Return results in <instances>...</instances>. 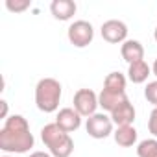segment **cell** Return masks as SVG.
<instances>
[{"mask_svg":"<svg viewBox=\"0 0 157 157\" xmlns=\"http://www.w3.org/2000/svg\"><path fill=\"white\" fill-rule=\"evenodd\" d=\"M35 139L30 124L22 115H11L0 129V150L6 153H26L33 148Z\"/></svg>","mask_w":157,"mask_h":157,"instance_id":"6da1fadb","label":"cell"},{"mask_svg":"<svg viewBox=\"0 0 157 157\" xmlns=\"http://www.w3.org/2000/svg\"><path fill=\"white\" fill-rule=\"evenodd\" d=\"M41 139H43V142L48 148L52 157H70L74 151L72 137L67 131H63L56 122L46 124L41 129Z\"/></svg>","mask_w":157,"mask_h":157,"instance_id":"7a4b0ae2","label":"cell"},{"mask_svg":"<svg viewBox=\"0 0 157 157\" xmlns=\"http://www.w3.org/2000/svg\"><path fill=\"white\" fill-rule=\"evenodd\" d=\"M61 83L56 78H43L35 85V105L43 113H54L59 107L61 100Z\"/></svg>","mask_w":157,"mask_h":157,"instance_id":"3957f363","label":"cell"},{"mask_svg":"<svg viewBox=\"0 0 157 157\" xmlns=\"http://www.w3.org/2000/svg\"><path fill=\"white\" fill-rule=\"evenodd\" d=\"M68 43L76 48H85L94 39V28L87 21H74L67 30Z\"/></svg>","mask_w":157,"mask_h":157,"instance_id":"277c9868","label":"cell"},{"mask_svg":"<svg viewBox=\"0 0 157 157\" xmlns=\"http://www.w3.org/2000/svg\"><path fill=\"white\" fill-rule=\"evenodd\" d=\"M74 109L80 113L82 117H93L96 115V109H98V94L91 89H80V91H76L74 94Z\"/></svg>","mask_w":157,"mask_h":157,"instance_id":"5b68a950","label":"cell"},{"mask_svg":"<svg viewBox=\"0 0 157 157\" xmlns=\"http://www.w3.org/2000/svg\"><path fill=\"white\" fill-rule=\"evenodd\" d=\"M85 129H87L89 137H93V139H98V140L100 139H107L113 133V120L105 113H96V115L87 118Z\"/></svg>","mask_w":157,"mask_h":157,"instance_id":"8992f818","label":"cell"},{"mask_svg":"<svg viewBox=\"0 0 157 157\" xmlns=\"http://www.w3.org/2000/svg\"><path fill=\"white\" fill-rule=\"evenodd\" d=\"M100 33L104 37V41L111 43V44H122L126 43L128 39V26L122 22V21H117V19H111V21H105L100 28Z\"/></svg>","mask_w":157,"mask_h":157,"instance_id":"52a82bcc","label":"cell"},{"mask_svg":"<svg viewBox=\"0 0 157 157\" xmlns=\"http://www.w3.org/2000/svg\"><path fill=\"white\" fill-rule=\"evenodd\" d=\"M56 124L67 131V133H72L76 129H80L82 126V115L78 113L74 107H63L57 111V117H56Z\"/></svg>","mask_w":157,"mask_h":157,"instance_id":"ba28073f","label":"cell"},{"mask_svg":"<svg viewBox=\"0 0 157 157\" xmlns=\"http://www.w3.org/2000/svg\"><path fill=\"white\" fill-rule=\"evenodd\" d=\"M128 94L126 93H109L105 89H102V93L98 94V104L104 111L107 113H113L117 107H120L124 102H128Z\"/></svg>","mask_w":157,"mask_h":157,"instance_id":"9c48e42d","label":"cell"},{"mask_svg":"<svg viewBox=\"0 0 157 157\" xmlns=\"http://www.w3.org/2000/svg\"><path fill=\"white\" fill-rule=\"evenodd\" d=\"M120 56L129 65L131 63H137V61H142L144 59V46L139 41H135V39H128L120 46Z\"/></svg>","mask_w":157,"mask_h":157,"instance_id":"30bf717a","label":"cell"},{"mask_svg":"<svg viewBox=\"0 0 157 157\" xmlns=\"http://www.w3.org/2000/svg\"><path fill=\"white\" fill-rule=\"evenodd\" d=\"M135 107H133V104L128 100V102H124L120 107H117L113 113H111V120H113V124H117V128L118 126H133V122H135Z\"/></svg>","mask_w":157,"mask_h":157,"instance_id":"8fae6325","label":"cell"},{"mask_svg":"<svg viewBox=\"0 0 157 157\" xmlns=\"http://www.w3.org/2000/svg\"><path fill=\"white\" fill-rule=\"evenodd\" d=\"M76 10H78V6L72 0H54L50 4V11H52L54 19H57V21H70L76 15Z\"/></svg>","mask_w":157,"mask_h":157,"instance_id":"7c38bea8","label":"cell"},{"mask_svg":"<svg viewBox=\"0 0 157 157\" xmlns=\"http://www.w3.org/2000/svg\"><path fill=\"white\" fill-rule=\"evenodd\" d=\"M113 137H115V142L122 148H131L135 142H137V129L133 126H118L115 131H113Z\"/></svg>","mask_w":157,"mask_h":157,"instance_id":"4fadbf2b","label":"cell"},{"mask_svg":"<svg viewBox=\"0 0 157 157\" xmlns=\"http://www.w3.org/2000/svg\"><path fill=\"white\" fill-rule=\"evenodd\" d=\"M150 74H151V67L144 59L137 61V63H131L129 68H128V78H129V82H133V83H144Z\"/></svg>","mask_w":157,"mask_h":157,"instance_id":"5bb4252c","label":"cell"},{"mask_svg":"<svg viewBox=\"0 0 157 157\" xmlns=\"http://www.w3.org/2000/svg\"><path fill=\"white\" fill-rule=\"evenodd\" d=\"M104 89L109 93H126V76L120 72H109L104 80Z\"/></svg>","mask_w":157,"mask_h":157,"instance_id":"9a60e30c","label":"cell"},{"mask_svg":"<svg viewBox=\"0 0 157 157\" xmlns=\"http://www.w3.org/2000/svg\"><path fill=\"white\" fill-rule=\"evenodd\" d=\"M139 157H157V139H146L137 144Z\"/></svg>","mask_w":157,"mask_h":157,"instance_id":"2e32d148","label":"cell"},{"mask_svg":"<svg viewBox=\"0 0 157 157\" xmlns=\"http://www.w3.org/2000/svg\"><path fill=\"white\" fill-rule=\"evenodd\" d=\"M30 6H32L30 0H6V8L11 13H21V11L28 10Z\"/></svg>","mask_w":157,"mask_h":157,"instance_id":"e0dca14e","label":"cell"},{"mask_svg":"<svg viewBox=\"0 0 157 157\" xmlns=\"http://www.w3.org/2000/svg\"><path fill=\"white\" fill-rule=\"evenodd\" d=\"M144 98L153 107H157V80L155 82H148V85L144 87Z\"/></svg>","mask_w":157,"mask_h":157,"instance_id":"ac0fdd59","label":"cell"},{"mask_svg":"<svg viewBox=\"0 0 157 157\" xmlns=\"http://www.w3.org/2000/svg\"><path fill=\"white\" fill-rule=\"evenodd\" d=\"M148 131L157 139V107H153V111L150 113V118H148Z\"/></svg>","mask_w":157,"mask_h":157,"instance_id":"d6986e66","label":"cell"},{"mask_svg":"<svg viewBox=\"0 0 157 157\" xmlns=\"http://www.w3.org/2000/svg\"><path fill=\"white\" fill-rule=\"evenodd\" d=\"M0 105H2V115H0V117L6 120V118H8V102H6V100H2V102H0Z\"/></svg>","mask_w":157,"mask_h":157,"instance_id":"ffe728a7","label":"cell"},{"mask_svg":"<svg viewBox=\"0 0 157 157\" xmlns=\"http://www.w3.org/2000/svg\"><path fill=\"white\" fill-rule=\"evenodd\" d=\"M30 157H52V155H50V151H33Z\"/></svg>","mask_w":157,"mask_h":157,"instance_id":"44dd1931","label":"cell"},{"mask_svg":"<svg viewBox=\"0 0 157 157\" xmlns=\"http://www.w3.org/2000/svg\"><path fill=\"white\" fill-rule=\"evenodd\" d=\"M151 72L157 76V59H155V61H153V65H151Z\"/></svg>","mask_w":157,"mask_h":157,"instance_id":"7402d4cb","label":"cell"},{"mask_svg":"<svg viewBox=\"0 0 157 157\" xmlns=\"http://www.w3.org/2000/svg\"><path fill=\"white\" fill-rule=\"evenodd\" d=\"M153 39L157 41V26H155V30H153Z\"/></svg>","mask_w":157,"mask_h":157,"instance_id":"603a6c76","label":"cell"},{"mask_svg":"<svg viewBox=\"0 0 157 157\" xmlns=\"http://www.w3.org/2000/svg\"><path fill=\"white\" fill-rule=\"evenodd\" d=\"M2 157H10V155H2Z\"/></svg>","mask_w":157,"mask_h":157,"instance_id":"cb8c5ba5","label":"cell"}]
</instances>
